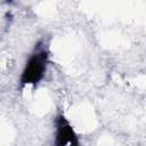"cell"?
I'll return each instance as SVG.
<instances>
[{"instance_id":"obj_2","label":"cell","mask_w":146,"mask_h":146,"mask_svg":"<svg viewBox=\"0 0 146 146\" xmlns=\"http://www.w3.org/2000/svg\"><path fill=\"white\" fill-rule=\"evenodd\" d=\"M56 140L55 144L57 146H76L79 145L78 136L72 127V124L68 122V120L65 117V115L59 114L56 117Z\"/></svg>"},{"instance_id":"obj_1","label":"cell","mask_w":146,"mask_h":146,"mask_svg":"<svg viewBox=\"0 0 146 146\" xmlns=\"http://www.w3.org/2000/svg\"><path fill=\"white\" fill-rule=\"evenodd\" d=\"M49 62V55L46 49H36L26 60L21 74L19 82L22 86H36L43 79Z\"/></svg>"}]
</instances>
